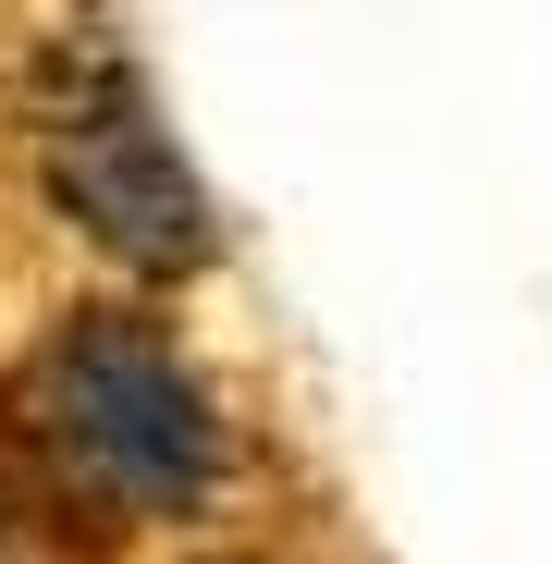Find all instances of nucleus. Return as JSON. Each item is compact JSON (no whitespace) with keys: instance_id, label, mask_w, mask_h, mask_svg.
I'll return each instance as SVG.
<instances>
[{"instance_id":"1","label":"nucleus","mask_w":552,"mask_h":564,"mask_svg":"<svg viewBox=\"0 0 552 564\" xmlns=\"http://www.w3.org/2000/svg\"><path fill=\"white\" fill-rule=\"evenodd\" d=\"M37 430L99 503L123 516H184L221 479V405L148 319H74L37 368Z\"/></svg>"},{"instance_id":"2","label":"nucleus","mask_w":552,"mask_h":564,"mask_svg":"<svg viewBox=\"0 0 552 564\" xmlns=\"http://www.w3.org/2000/svg\"><path fill=\"white\" fill-rule=\"evenodd\" d=\"M37 160H50V197L74 209V234H99L123 270H197L209 258V197L184 172V148L160 135L123 50H74L50 74Z\"/></svg>"},{"instance_id":"3","label":"nucleus","mask_w":552,"mask_h":564,"mask_svg":"<svg viewBox=\"0 0 552 564\" xmlns=\"http://www.w3.org/2000/svg\"><path fill=\"white\" fill-rule=\"evenodd\" d=\"M0 564H13V552H0Z\"/></svg>"}]
</instances>
